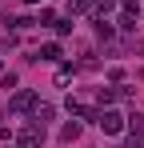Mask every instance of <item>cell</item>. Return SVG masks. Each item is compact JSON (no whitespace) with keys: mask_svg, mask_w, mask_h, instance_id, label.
Returning a JSON list of instances; mask_svg holds the SVG:
<instances>
[{"mask_svg":"<svg viewBox=\"0 0 144 148\" xmlns=\"http://www.w3.org/2000/svg\"><path fill=\"white\" fill-rule=\"evenodd\" d=\"M16 144H20V148H40V144H44V124H40V120L24 124L20 136H16Z\"/></svg>","mask_w":144,"mask_h":148,"instance_id":"6da1fadb","label":"cell"},{"mask_svg":"<svg viewBox=\"0 0 144 148\" xmlns=\"http://www.w3.org/2000/svg\"><path fill=\"white\" fill-rule=\"evenodd\" d=\"M32 108H36V92H32V88H20L16 96L8 100V112H12V116H24V112H32Z\"/></svg>","mask_w":144,"mask_h":148,"instance_id":"7a4b0ae2","label":"cell"},{"mask_svg":"<svg viewBox=\"0 0 144 148\" xmlns=\"http://www.w3.org/2000/svg\"><path fill=\"white\" fill-rule=\"evenodd\" d=\"M96 124L108 132V136H116V132H124V124H128V116H120V112H112V108H100V116H96Z\"/></svg>","mask_w":144,"mask_h":148,"instance_id":"3957f363","label":"cell"},{"mask_svg":"<svg viewBox=\"0 0 144 148\" xmlns=\"http://www.w3.org/2000/svg\"><path fill=\"white\" fill-rule=\"evenodd\" d=\"M92 8H96V0H68V16H84Z\"/></svg>","mask_w":144,"mask_h":148,"instance_id":"277c9868","label":"cell"},{"mask_svg":"<svg viewBox=\"0 0 144 148\" xmlns=\"http://www.w3.org/2000/svg\"><path fill=\"white\" fill-rule=\"evenodd\" d=\"M52 116H56V108H52V104H40V100H36V108H32V120H40V124H48V120H52Z\"/></svg>","mask_w":144,"mask_h":148,"instance_id":"5b68a950","label":"cell"},{"mask_svg":"<svg viewBox=\"0 0 144 148\" xmlns=\"http://www.w3.org/2000/svg\"><path fill=\"white\" fill-rule=\"evenodd\" d=\"M60 140H64V144H72V140H80V124H76V120H68L64 128H60Z\"/></svg>","mask_w":144,"mask_h":148,"instance_id":"8992f818","label":"cell"},{"mask_svg":"<svg viewBox=\"0 0 144 148\" xmlns=\"http://www.w3.org/2000/svg\"><path fill=\"white\" fill-rule=\"evenodd\" d=\"M96 96H100V108H108L112 100H120V84H112V88H100Z\"/></svg>","mask_w":144,"mask_h":148,"instance_id":"52a82bcc","label":"cell"},{"mask_svg":"<svg viewBox=\"0 0 144 148\" xmlns=\"http://www.w3.org/2000/svg\"><path fill=\"white\" fill-rule=\"evenodd\" d=\"M36 56H40V60H60V56H64V52H60V44H56V40H52V44H44V48L36 52Z\"/></svg>","mask_w":144,"mask_h":148,"instance_id":"ba28073f","label":"cell"},{"mask_svg":"<svg viewBox=\"0 0 144 148\" xmlns=\"http://www.w3.org/2000/svg\"><path fill=\"white\" fill-rule=\"evenodd\" d=\"M128 132L132 136H144V112H132L128 116Z\"/></svg>","mask_w":144,"mask_h":148,"instance_id":"9c48e42d","label":"cell"},{"mask_svg":"<svg viewBox=\"0 0 144 148\" xmlns=\"http://www.w3.org/2000/svg\"><path fill=\"white\" fill-rule=\"evenodd\" d=\"M96 36H100V40H112V36H116V28L108 24V20H96Z\"/></svg>","mask_w":144,"mask_h":148,"instance_id":"30bf717a","label":"cell"},{"mask_svg":"<svg viewBox=\"0 0 144 148\" xmlns=\"http://www.w3.org/2000/svg\"><path fill=\"white\" fill-rule=\"evenodd\" d=\"M52 28H56V36H68V32H72V16H68V20H52Z\"/></svg>","mask_w":144,"mask_h":148,"instance_id":"8fae6325","label":"cell"},{"mask_svg":"<svg viewBox=\"0 0 144 148\" xmlns=\"http://www.w3.org/2000/svg\"><path fill=\"white\" fill-rule=\"evenodd\" d=\"M120 28H124V32H136V16H128V12H124V16H120Z\"/></svg>","mask_w":144,"mask_h":148,"instance_id":"7c38bea8","label":"cell"},{"mask_svg":"<svg viewBox=\"0 0 144 148\" xmlns=\"http://www.w3.org/2000/svg\"><path fill=\"white\" fill-rule=\"evenodd\" d=\"M0 88H16V72H0Z\"/></svg>","mask_w":144,"mask_h":148,"instance_id":"4fadbf2b","label":"cell"},{"mask_svg":"<svg viewBox=\"0 0 144 148\" xmlns=\"http://www.w3.org/2000/svg\"><path fill=\"white\" fill-rule=\"evenodd\" d=\"M120 8H124V12H128V16H140V4H136V0H124V4H120Z\"/></svg>","mask_w":144,"mask_h":148,"instance_id":"5bb4252c","label":"cell"},{"mask_svg":"<svg viewBox=\"0 0 144 148\" xmlns=\"http://www.w3.org/2000/svg\"><path fill=\"white\" fill-rule=\"evenodd\" d=\"M56 16H52V8H40V16H36V24H52Z\"/></svg>","mask_w":144,"mask_h":148,"instance_id":"9a60e30c","label":"cell"},{"mask_svg":"<svg viewBox=\"0 0 144 148\" xmlns=\"http://www.w3.org/2000/svg\"><path fill=\"white\" fill-rule=\"evenodd\" d=\"M124 148H144V136H132V132H128V140H124Z\"/></svg>","mask_w":144,"mask_h":148,"instance_id":"2e32d148","label":"cell"},{"mask_svg":"<svg viewBox=\"0 0 144 148\" xmlns=\"http://www.w3.org/2000/svg\"><path fill=\"white\" fill-rule=\"evenodd\" d=\"M24 4H36V0H24Z\"/></svg>","mask_w":144,"mask_h":148,"instance_id":"e0dca14e","label":"cell"},{"mask_svg":"<svg viewBox=\"0 0 144 148\" xmlns=\"http://www.w3.org/2000/svg\"><path fill=\"white\" fill-rule=\"evenodd\" d=\"M0 72H4V60H0Z\"/></svg>","mask_w":144,"mask_h":148,"instance_id":"ac0fdd59","label":"cell"}]
</instances>
